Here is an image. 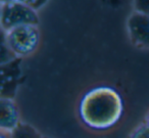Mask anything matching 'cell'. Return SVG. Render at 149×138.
Instances as JSON below:
<instances>
[{"instance_id":"obj_1","label":"cell","mask_w":149,"mask_h":138,"mask_svg":"<svg viewBox=\"0 0 149 138\" xmlns=\"http://www.w3.org/2000/svg\"><path fill=\"white\" fill-rule=\"evenodd\" d=\"M78 115L84 126L92 131H107L120 121L124 115V100L114 88L97 86L82 96Z\"/></svg>"},{"instance_id":"obj_2","label":"cell","mask_w":149,"mask_h":138,"mask_svg":"<svg viewBox=\"0 0 149 138\" xmlns=\"http://www.w3.org/2000/svg\"><path fill=\"white\" fill-rule=\"evenodd\" d=\"M2 41L17 58L34 54L41 42L38 25H24L9 31H2Z\"/></svg>"},{"instance_id":"obj_3","label":"cell","mask_w":149,"mask_h":138,"mask_svg":"<svg viewBox=\"0 0 149 138\" xmlns=\"http://www.w3.org/2000/svg\"><path fill=\"white\" fill-rule=\"evenodd\" d=\"M0 24L2 31L6 32L24 25H38L39 15L36 9L19 0L1 3Z\"/></svg>"},{"instance_id":"obj_4","label":"cell","mask_w":149,"mask_h":138,"mask_svg":"<svg viewBox=\"0 0 149 138\" xmlns=\"http://www.w3.org/2000/svg\"><path fill=\"white\" fill-rule=\"evenodd\" d=\"M127 30L134 45L149 49V15L134 11L128 18Z\"/></svg>"},{"instance_id":"obj_5","label":"cell","mask_w":149,"mask_h":138,"mask_svg":"<svg viewBox=\"0 0 149 138\" xmlns=\"http://www.w3.org/2000/svg\"><path fill=\"white\" fill-rule=\"evenodd\" d=\"M0 131L13 132L21 125V113L13 98L1 97L0 99Z\"/></svg>"},{"instance_id":"obj_6","label":"cell","mask_w":149,"mask_h":138,"mask_svg":"<svg viewBox=\"0 0 149 138\" xmlns=\"http://www.w3.org/2000/svg\"><path fill=\"white\" fill-rule=\"evenodd\" d=\"M10 138H43V136L33 126L22 123L15 131L10 132Z\"/></svg>"},{"instance_id":"obj_7","label":"cell","mask_w":149,"mask_h":138,"mask_svg":"<svg viewBox=\"0 0 149 138\" xmlns=\"http://www.w3.org/2000/svg\"><path fill=\"white\" fill-rule=\"evenodd\" d=\"M129 138H149V129L144 123L136 127Z\"/></svg>"},{"instance_id":"obj_8","label":"cell","mask_w":149,"mask_h":138,"mask_svg":"<svg viewBox=\"0 0 149 138\" xmlns=\"http://www.w3.org/2000/svg\"><path fill=\"white\" fill-rule=\"evenodd\" d=\"M134 11L149 15V0H133Z\"/></svg>"},{"instance_id":"obj_9","label":"cell","mask_w":149,"mask_h":138,"mask_svg":"<svg viewBox=\"0 0 149 138\" xmlns=\"http://www.w3.org/2000/svg\"><path fill=\"white\" fill-rule=\"evenodd\" d=\"M22 2L26 3L29 6L33 7L34 9L38 11V9H41L44 5H46V3L49 1V0H19Z\"/></svg>"},{"instance_id":"obj_10","label":"cell","mask_w":149,"mask_h":138,"mask_svg":"<svg viewBox=\"0 0 149 138\" xmlns=\"http://www.w3.org/2000/svg\"><path fill=\"white\" fill-rule=\"evenodd\" d=\"M143 123H144L145 125L148 127V129H149V111H147L146 116H145V120H144V122H143Z\"/></svg>"},{"instance_id":"obj_11","label":"cell","mask_w":149,"mask_h":138,"mask_svg":"<svg viewBox=\"0 0 149 138\" xmlns=\"http://www.w3.org/2000/svg\"><path fill=\"white\" fill-rule=\"evenodd\" d=\"M9 1H13V0H1V3H3V2H9Z\"/></svg>"},{"instance_id":"obj_12","label":"cell","mask_w":149,"mask_h":138,"mask_svg":"<svg viewBox=\"0 0 149 138\" xmlns=\"http://www.w3.org/2000/svg\"><path fill=\"white\" fill-rule=\"evenodd\" d=\"M43 138H49V137H45V136H43Z\"/></svg>"}]
</instances>
